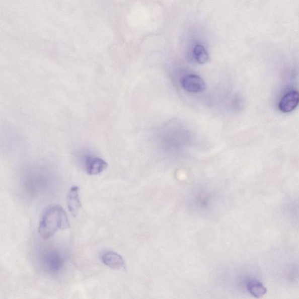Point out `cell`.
Returning <instances> with one entry per match:
<instances>
[{"mask_svg":"<svg viewBox=\"0 0 299 299\" xmlns=\"http://www.w3.org/2000/svg\"><path fill=\"white\" fill-rule=\"evenodd\" d=\"M70 223L63 207H49L43 214L39 227V235L43 239L52 238L59 231L70 228Z\"/></svg>","mask_w":299,"mask_h":299,"instance_id":"6da1fadb","label":"cell"},{"mask_svg":"<svg viewBox=\"0 0 299 299\" xmlns=\"http://www.w3.org/2000/svg\"><path fill=\"white\" fill-rule=\"evenodd\" d=\"M41 258L43 267L51 273L60 272L65 265L64 257L56 250L49 249L43 251Z\"/></svg>","mask_w":299,"mask_h":299,"instance_id":"7a4b0ae2","label":"cell"},{"mask_svg":"<svg viewBox=\"0 0 299 299\" xmlns=\"http://www.w3.org/2000/svg\"><path fill=\"white\" fill-rule=\"evenodd\" d=\"M81 162L86 172L90 176H97L107 169L108 164L99 157L85 153L81 156Z\"/></svg>","mask_w":299,"mask_h":299,"instance_id":"3957f363","label":"cell"},{"mask_svg":"<svg viewBox=\"0 0 299 299\" xmlns=\"http://www.w3.org/2000/svg\"><path fill=\"white\" fill-rule=\"evenodd\" d=\"M181 85L189 93H198L206 89L205 81L199 76L190 74L186 76L181 80Z\"/></svg>","mask_w":299,"mask_h":299,"instance_id":"277c9868","label":"cell"},{"mask_svg":"<svg viewBox=\"0 0 299 299\" xmlns=\"http://www.w3.org/2000/svg\"><path fill=\"white\" fill-rule=\"evenodd\" d=\"M299 104V93L291 91L287 93L280 99L279 108L280 111L287 113L294 110Z\"/></svg>","mask_w":299,"mask_h":299,"instance_id":"5b68a950","label":"cell"},{"mask_svg":"<svg viewBox=\"0 0 299 299\" xmlns=\"http://www.w3.org/2000/svg\"><path fill=\"white\" fill-rule=\"evenodd\" d=\"M102 261L109 268L120 269L125 267V262L122 256L113 251H108L102 255Z\"/></svg>","mask_w":299,"mask_h":299,"instance_id":"8992f818","label":"cell"},{"mask_svg":"<svg viewBox=\"0 0 299 299\" xmlns=\"http://www.w3.org/2000/svg\"><path fill=\"white\" fill-rule=\"evenodd\" d=\"M67 201L69 211L72 216H77L81 209L82 203L80 199L79 188L76 186L72 187L69 191Z\"/></svg>","mask_w":299,"mask_h":299,"instance_id":"52a82bcc","label":"cell"},{"mask_svg":"<svg viewBox=\"0 0 299 299\" xmlns=\"http://www.w3.org/2000/svg\"><path fill=\"white\" fill-rule=\"evenodd\" d=\"M247 287L250 293L256 298L262 297L267 293V289L257 280L251 281L248 284Z\"/></svg>","mask_w":299,"mask_h":299,"instance_id":"ba28073f","label":"cell"},{"mask_svg":"<svg viewBox=\"0 0 299 299\" xmlns=\"http://www.w3.org/2000/svg\"><path fill=\"white\" fill-rule=\"evenodd\" d=\"M193 52H194V55L196 60L199 63L204 64L209 61V54L207 53L205 47L202 45L198 44L195 45Z\"/></svg>","mask_w":299,"mask_h":299,"instance_id":"9c48e42d","label":"cell"}]
</instances>
